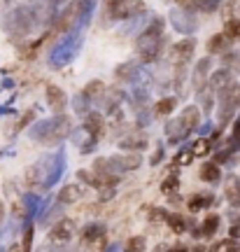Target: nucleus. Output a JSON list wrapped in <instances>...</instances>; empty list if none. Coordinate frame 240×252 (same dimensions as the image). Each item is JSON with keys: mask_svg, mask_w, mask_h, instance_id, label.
<instances>
[{"mask_svg": "<svg viewBox=\"0 0 240 252\" xmlns=\"http://www.w3.org/2000/svg\"><path fill=\"white\" fill-rule=\"evenodd\" d=\"M105 252H117V245H107V250Z\"/></svg>", "mask_w": 240, "mask_h": 252, "instance_id": "55", "label": "nucleus"}, {"mask_svg": "<svg viewBox=\"0 0 240 252\" xmlns=\"http://www.w3.org/2000/svg\"><path fill=\"white\" fill-rule=\"evenodd\" d=\"M147 250V238L145 236H131L124 245V252H145Z\"/></svg>", "mask_w": 240, "mask_h": 252, "instance_id": "35", "label": "nucleus"}, {"mask_svg": "<svg viewBox=\"0 0 240 252\" xmlns=\"http://www.w3.org/2000/svg\"><path fill=\"white\" fill-rule=\"evenodd\" d=\"M75 236V222L70 217H61L59 222H54L52 231H49V241L52 243H68Z\"/></svg>", "mask_w": 240, "mask_h": 252, "instance_id": "10", "label": "nucleus"}, {"mask_svg": "<svg viewBox=\"0 0 240 252\" xmlns=\"http://www.w3.org/2000/svg\"><path fill=\"white\" fill-rule=\"evenodd\" d=\"M184 138H189V128L182 124L180 117H173L168 124H166V140H168L170 145H178V143H182Z\"/></svg>", "mask_w": 240, "mask_h": 252, "instance_id": "13", "label": "nucleus"}, {"mask_svg": "<svg viewBox=\"0 0 240 252\" xmlns=\"http://www.w3.org/2000/svg\"><path fill=\"white\" fill-rule=\"evenodd\" d=\"M80 14H82V0L80 2H70L68 7L63 9L59 17L54 19V26L59 33H68L72 28H77V21H80Z\"/></svg>", "mask_w": 240, "mask_h": 252, "instance_id": "7", "label": "nucleus"}, {"mask_svg": "<svg viewBox=\"0 0 240 252\" xmlns=\"http://www.w3.org/2000/svg\"><path fill=\"white\" fill-rule=\"evenodd\" d=\"M145 35H154V37H161L166 33V19L163 17H151V21L147 24V28L143 31Z\"/></svg>", "mask_w": 240, "mask_h": 252, "instance_id": "32", "label": "nucleus"}, {"mask_svg": "<svg viewBox=\"0 0 240 252\" xmlns=\"http://www.w3.org/2000/svg\"><path fill=\"white\" fill-rule=\"evenodd\" d=\"M103 94H105V84H103V80H91L84 89H82V96L87 100H100L103 98Z\"/></svg>", "mask_w": 240, "mask_h": 252, "instance_id": "25", "label": "nucleus"}, {"mask_svg": "<svg viewBox=\"0 0 240 252\" xmlns=\"http://www.w3.org/2000/svg\"><path fill=\"white\" fill-rule=\"evenodd\" d=\"M163 161V145H159L156 147V152H154V157H151V166H156V163Z\"/></svg>", "mask_w": 240, "mask_h": 252, "instance_id": "49", "label": "nucleus"}, {"mask_svg": "<svg viewBox=\"0 0 240 252\" xmlns=\"http://www.w3.org/2000/svg\"><path fill=\"white\" fill-rule=\"evenodd\" d=\"M89 105H91V100H87L82 94H80V96H75V100H72V108H75V112H77L80 117H84L87 112H91Z\"/></svg>", "mask_w": 240, "mask_h": 252, "instance_id": "43", "label": "nucleus"}, {"mask_svg": "<svg viewBox=\"0 0 240 252\" xmlns=\"http://www.w3.org/2000/svg\"><path fill=\"white\" fill-rule=\"evenodd\" d=\"M82 126L89 131L91 135H100L103 133V126H105V119H103V115L100 112H87L84 115V122H82Z\"/></svg>", "mask_w": 240, "mask_h": 252, "instance_id": "22", "label": "nucleus"}, {"mask_svg": "<svg viewBox=\"0 0 240 252\" xmlns=\"http://www.w3.org/2000/svg\"><path fill=\"white\" fill-rule=\"evenodd\" d=\"M54 2H63V0H54Z\"/></svg>", "mask_w": 240, "mask_h": 252, "instance_id": "56", "label": "nucleus"}, {"mask_svg": "<svg viewBox=\"0 0 240 252\" xmlns=\"http://www.w3.org/2000/svg\"><path fill=\"white\" fill-rule=\"evenodd\" d=\"M147 147H150V140L143 135H124L119 140V150L124 152H145Z\"/></svg>", "mask_w": 240, "mask_h": 252, "instance_id": "16", "label": "nucleus"}, {"mask_svg": "<svg viewBox=\"0 0 240 252\" xmlns=\"http://www.w3.org/2000/svg\"><path fill=\"white\" fill-rule=\"evenodd\" d=\"M168 19H170V24H173V28H175L178 33H194L196 28H198V21H196L191 9H184V7L170 9Z\"/></svg>", "mask_w": 240, "mask_h": 252, "instance_id": "8", "label": "nucleus"}, {"mask_svg": "<svg viewBox=\"0 0 240 252\" xmlns=\"http://www.w3.org/2000/svg\"><path fill=\"white\" fill-rule=\"evenodd\" d=\"M231 152H238L240 150V115L236 117L233 122V128H231V138H229V145H226Z\"/></svg>", "mask_w": 240, "mask_h": 252, "instance_id": "39", "label": "nucleus"}, {"mask_svg": "<svg viewBox=\"0 0 240 252\" xmlns=\"http://www.w3.org/2000/svg\"><path fill=\"white\" fill-rule=\"evenodd\" d=\"M33 236H35V229H33V222L28 220L26 224H24V238H21L24 252H33Z\"/></svg>", "mask_w": 240, "mask_h": 252, "instance_id": "37", "label": "nucleus"}, {"mask_svg": "<svg viewBox=\"0 0 240 252\" xmlns=\"http://www.w3.org/2000/svg\"><path fill=\"white\" fill-rule=\"evenodd\" d=\"M178 189H180V175L175 171H170V175H166L163 182H161V194L173 196V194H178Z\"/></svg>", "mask_w": 240, "mask_h": 252, "instance_id": "29", "label": "nucleus"}, {"mask_svg": "<svg viewBox=\"0 0 240 252\" xmlns=\"http://www.w3.org/2000/svg\"><path fill=\"white\" fill-rule=\"evenodd\" d=\"M145 12L143 0H107V14L115 21H126L131 17H138Z\"/></svg>", "mask_w": 240, "mask_h": 252, "instance_id": "6", "label": "nucleus"}, {"mask_svg": "<svg viewBox=\"0 0 240 252\" xmlns=\"http://www.w3.org/2000/svg\"><path fill=\"white\" fill-rule=\"evenodd\" d=\"M229 220L233 222H240V206H231V210H229Z\"/></svg>", "mask_w": 240, "mask_h": 252, "instance_id": "50", "label": "nucleus"}, {"mask_svg": "<svg viewBox=\"0 0 240 252\" xmlns=\"http://www.w3.org/2000/svg\"><path fill=\"white\" fill-rule=\"evenodd\" d=\"M214 203V196L208 191V194H194V196L187 201V208H189V213H198V210H205V208H210Z\"/></svg>", "mask_w": 240, "mask_h": 252, "instance_id": "24", "label": "nucleus"}, {"mask_svg": "<svg viewBox=\"0 0 240 252\" xmlns=\"http://www.w3.org/2000/svg\"><path fill=\"white\" fill-rule=\"evenodd\" d=\"M131 103H133V108H143L147 103V89L145 87H135L133 94H131Z\"/></svg>", "mask_w": 240, "mask_h": 252, "instance_id": "42", "label": "nucleus"}, {"mask_svg": "<svg viewBox=\"0 0 240 252\" xmlns=\"http://www.w3.org/2000/svg\"><path fill=\"white\" fill-rule=\"evenodd\" d=\"M240 108V84H229L219 91V126H226L233 119L236 110Z\"/></svg>", "mask_w": 240, "mask_h": 252, "instance_id": "4", "label": "nucleus"}, {"mask_svg": "<svg viewBox=\"0 0 240 252\" xmlns=\"http://www.w3.org/2000/svg\"><path fill=\"white\" fill-rule=\"evenodd\" d=\"M229 236L238 241V238H240V222H233V224H231V229H229Z\"/></svg>", "mask_w": 240, "mask_h": 252, "instance_id": "51", "label": "nucleus"}, {"mask_svg": "<svg viewBox=\"0 0 240 252\" xmlns=\"http://www.w3.org/2000/svg\"><path fill=\"white\" fill-rule=\"evenodd\" d=\"M93 5L96 0H82V14H80V21H77V28H87L91 21V14H93Z\"/></svg>", "mask_w": 240, "mask_h": 252, "instance_id": "33", "label": "nucleus"}, {"mask_svg": "<svg viewBox=\"0 0 240 252\" xmlns=\"http://www.w3.org/2000/svg\"><path fill=\"white\" fill-rule=\"evenodd\" d=\"M194 52H196V40L194 37H184V40H180V42H175V45L170 47V61L178 63V65H184L187 61H191L194 59Z\"/></svg>", "mask_w": 240, "mask_h": 252, "instance_id": "9", "label": "nucleus"}, {"mask_svg": "<svg viewBox=\"0 0 240 252\" xmlns=\"http://www.w3.org/2000/svg\"><path fill=\"white\" fill-rule=\"evenodd\" d=\"M70 140L77 145V150H80L82 154H91L93 150H96V145H98V138H96V135H91L84 126H82V128H77V131H72Z\"/></svg>", "mask_w": 240, "mask_h": 252, "instance_id": "12", "label": "nucleus"}, {"mask_svg": "<svg viewBox=\"0 0 240 252\" xmlns=\"http://www.w3.org/2000/svg\"><path fill=\"white\" fill-rule=\"evenodd\" d=\"M166 217H168V210H166V208H151V213H150L151 222H166Z\"/></svg>", "mask_w": 240, "mask_h": 252, "instance_id": "47", "label": "nucleus"}, {"mask_svg": "<svg viewBox=\"0 0 240 252\" xmlns=\"http://www.w3.org/2000/svg\"><path fill=\"white\" fill-rule=\"evenodd\" d=\"M2 217H5V203L0 201V222H2Z\"/></svg>", "mask_w": 240, "mask_h": 252, "instance_id": "54", "label": "nucleus"}, {"mask_svg": "<svg viewBox=\"0 0 240 252\" xmlns=\"http://www.w3.org/2000/svg\"><path fill=\"white\" fill-rule=\"evenodd\" d=\"M72 133V122L65 115H56V117H49V119H40L33 124L30 128V138L37 140V143L47 145V147H56L61 145L68 135Z\"/></svg>", "mask_w": 240, "mask_h": 252, "instance_id": "1", "label": "nucleus"}, {"mask_svg": "<svg viewBox=\"0 0 240 252\" xmlns=\"http://www.w3.org/2000/svg\"><path fill=\"white\" fill-rule=\"evenodd\" d=\"M180 119H182V124L189 128V133H194V131H198V126H201L203 110L198 108V105H187V108L180 112Z\"/></svg>", "mask_w": 240, "mask_h": 252, "instance_id": "15", "label": "nucleus"}, {"mask_svg": "<svg viewBox=\"0 0 240 252\" xmlns=\"http://www.w3.org/2000/svg\"><path fill=\"white\" fill-rule=\"evenodd\" d=\"M168 252H189L184 245H173V248H168Z\"/></svg>", "mask_w": 240, "mask_h": 252, "instance_id": "52", "label": "nucleus"}, {"mask_svg": "<svg viewBox=\"0 0 240 252\" xmlns=\"http://www.w3.org/2000/svg\"><path fill=\"white\" fill-rule=\"evenodd\" d=\"M224 196L231 206H240V175H229L224 185Z\"/></svg>", "mask_w": 240, "mask_h": 252, "instance_id": "20", "label": "nucleus"}, {"mask_svg": "<svg viewBox=\"0 0 240 252\" xmlns=\"http://www.w3.org/2000/svg\"><path fill=\"white\" fill-rule=\"evenodd\" d=\"M198 94H201V108H203V112L210 115V110L214 108V96H212L214 91L210 89V87H205V89H201Z\"/></svg>", "mask_w": 240, "mask_h": 252, "instance_id": "38", "label": "nucleus"}, {"mask_svg": "<svg viewBox=\"0 0 240 252\" xmlns=\"http://www.w3.org/2000/svg\"><path fill=\"white\" fill-rule=\"evenodd\" d=\"M115 187H100L98 189V201H100V203H107V201H110V198H115Z\"/></svg>", "mask_w": 240, "mask_h": 252, "instance_id": "45", "label": "nucleus"}, {"mask_svg": "<svg viewBox=\"0 0 240 252\" xmlns=\"http://www.w3.org/2000/svg\"><path fill=\"white\" fill-rule=\"evenodd\" d=\"M7 252H24V248H21V243H14L12 248H9Z\"/></svg>", "mask_w": 240, "mask_h": 252, "instance_id": "53", "label": "nucleus"}, {"mask_svg": "<svg viewBox=\"0 0 240 252\" xmlns=\"http://www.w3.org/2000/svg\"><path fill=\"white\" fill-rule=\"evenodd\" d=\"M80 47H82V35L77 33V28H75V31H68V33L52 47V52H49V68H63V65H68V63L77 56Z\"/></svg>", "mask_w": 240, "mask_h": 252, "instance_id": "2", "label": "nucleus"}, {"mask_svg": "<svg viewBox=\"0 0 240 252\" xmlns=\"http://www.w3.org/2000/svg\"><path fill=\"white\" fill-rule=\"evenodd\" d=\"M191 161H194V152H191V147H189V150H180V152L173 157V163H175V166H189Z\"/></svg>", "mask_w": 240, "mask_h": 252, "instance_id": "41", "label": "nucleus"}, {"mask_svg": "<svg viewBox=\"0 0 240 252\" xmlns=\"http://www.w3.org/2000/svg\"><path fill=\"white\" fill-rule=\"evenodd\" d=\"M224 33L231 37V40H240V19H229L224 24Z\"/></svg>", "mask_w": 240, "mask_h": 252, "instance_id": "40", "label": "nucleus"}, {"mask_svg": "<svg viewBox=\"0 0 240 252\" xmlns=\"http://www.w3.org/2000/svg\"><path fill=\"white\" fill-rule=\"evenodd\" d=\"M33 119H35V110L30 108V110L26 112V115H24V117H21V119L17 122V126H14V128H17V131H21V128H26V126L30 124V122H33Z\"/></svg>", "mask_w": 240, "mask_h": 252, "instance_id": "46", "label": "nucleus"}, {"mask_svg": "<svg viewBox=\"0 0 240 252\" xmlns=\"http://www.w3.org/2000/svg\"><path fill=\"white\" fill-rule=\"evenodd\" d=\"M236 12H238V0H229L226 5H224V19L229 21V19H236Z\"/></svg>", "mask_w": 240, "mask_h": 252, "instance_id": "44", "label": "nucleus"}, {"mask_svg": "<svg viewBox=\"0 0 240 252\" xmlns=\"http://www.w3.org/2000/svg\"><path fill=\"white\" fill-rule=\"evenodd\" d=\"M35 26H37V17H35L33 5L17 7L14 12H9L7 17H5V31L14 37H26Z\"/></svg>", "mask_w": 240, "mask_h": 252, "instance_id": "3", "label": "nucleus"}, {"mask_svg": "<svg viewBox=\"0 0 240 252\" xmlns=\"http://www.w3.org/2000/svg\"><path fill=\"white\" fill-rule=\"evenodd\" d=\"M80 198H82V187L77 182H72V185H65V187L59 189L56 201H61L63 206H70V203H77Z\"/></svg>", "mask_w": 240, "mask_h": 252, "instance_id": "19", "label": "nucleus"}, {"mask_svg": "<svg viewBox=\"0 0 240 252\" xmlns=\"http://www.w3.org/2000/svg\"><path fill=\"white\" fill-rule=\"evenodd\" d=\"M47 103H49V108L59 115V112H63L65 110V105H68V96H65V91L61 89V87H56V84H49L47 87Z\"/></svg>", "mask_w": 240, "mask_h": 252, "instance_id": "14", "label": "nucleus"}, {"mask_svg": "<svg viewBox=\"0 0 240 252\" xmlns=\"http://www.w3.org/2000/svg\"><path fill=\"white\" fill-rule=\"evenodd\" d=\"M121 100H124V91L112 89L110 94H107V98H105V110L107 112H115V110L121 105Z\"/></svg>", "mask_w": 240, "mask_h": 252, "instance_id": "36", "label": "nucleus"}, {"mask_svg": "<svg viewBox=\"0 0 240 252\" xmlns=\"http://www.w3.org/2000/svg\"><path fill=\"white\" fill-rule=\"evenodd\" d=\"M175 108H178V98H175V96H166V98H159L154 103V115H159V117H170Z\"/></svg>", "mask_w": 240, "mask_h": 252, "instance_id": "26", "label": "nucleus"}, {"mask_svg": "<svg viewBox=\"0 0 240 252\" xmlns=\"http://www.w3.org/2000/svg\"><path fill=\"white\" fill-rule=\"evenodd\" d=\"M198 178L203 182H208V185H214V182L222 180V168H219V163L214 161H208L201 166V173H198Z\"/></svg>", "mask_w": 240, "mask_h": 252, "instance_id": "23", "label": "nucleus"}, {"mask_svg": "<svg viewBox=\"0 0 240 252\" xmlns=\"http://www.w3.org/2000/svg\"><path fill=\"white\" fill-rule=\"evenodd\" d=\"M163 45H166L163 35L154 37V35H145V33H140L138 40H135V52H138V56H140V61L143 63H151L161 56Z\"/></svg>", "mask_w": 240, "mask_h": 252, "instance_id": "5", "label": "nucleus"}, {"mask_svg": "<svg viewBox=\"0 0 240 252\" xmlns=\"http://www.w3.org/2000/svg\"><path fill=\"white\" fill-rule=\"evenodd\" d=\"M240 250V245H238V241L236 238H224V241H217V243L210 248V252H238Z\"/></svg>", "mask_w": 240, "mask_h": 252, "instance_id": "34", "label": "nucleus"}, {"mask_svg": "<svg viewBox=\"0 0 240 252\" xmlns=\"http://www.w3.org/2000/svg\"><path fill=\"white\" fill-rule=\"evenodd\" d=\"M229 84H233L231 82V70H229V68H219V70H214L212 75H210V80H208V87H210L212 91H217V94L224 91Z\"/></svg>", "mask_w": 240, "mask_h": 252, "instance_id": "17", "label": "nucleus"}, {"mask_svg": "<svg viewBox=\"0 0 240 252\" xmlns=\"http://www.w3.org/2000/svg\"><path fill=\"white\" fill-rule=\"evenodd\" d=\"M210 70H212V59L210 56H205L201 61L196 63L194 68V75H191V82H194V89L201 91L208 87V80H210Z\"/></svg>", "mask_w": 240, "mask_h": 252, "instance_id": "11", "label": "nucleus"}, {"mask_svg": "<svg viewBox=\"0 0 240 252\" xmlns=\"http://www.w3.org/2000/svg\"><path fill=\"white\" fill-rule=\"evenodd\" d=\"M229 47H231V37L226 33H214L208 40V54H226Z\"/></svg>", "mask_w": 240, "mask_h": 252, "instance_id": "18", "label": "nucleus"}, {"mask_svg": "<svg viewBox=\"0 0 240 252\" xmlns=\"http://www.w3.org/2000/svg\"><path fill=\"white\" fill-rule=\"evenodd\" d=\"M103 236H105V224H100V222H98V224H89L87 229H84L82 241H84V243H89V245H93L96 241H100Z\"/></svg>", "mask_w": 240, "mask_h": 252, "instance_id": "28", "label": "nucleus"}, {"mask_svg": "<svg viewBox=\"0 0 240 252\" xmlns=\"http://www.w3.org/2000/svg\"><path fill=\"white\" fill-rule=\"evenodd\" d=\"M140 75V65L135 61H126L115 68V77L121 82H135V77Z\"/></svg>", "mask_w": 240, "mask_h": 252, "instance_id": "21", "label": "nucleus"}, {"mask_svg": "<svg viewBox=\"0 0 240 252\" xmlns=\"http://www.w3.org/2000/svg\"><path fill=\"white\" fill-rule=\"evenodd\" d=\"M219 222H222V220H219V215H217V213H210V215L201 222V226H198V229H201V236H205V238L214 236V234H217V229H219Z\"/></svg>", "mask_w": 240, "mask_h": 252, "instance_id": "27", "label": "nucleus"}, {"mask_svg": "<svg viewBox=\"0 0 240 252\" xmlns=\"http://www.w3.org/2000/svg\"><path fill=\"white\" fill-rule=\"evenodd\" d=\"M166 224L175 231V234H184L189 229L187 224V217L184 215H180V213H168V217H166Z\"/></svg>", "mask_w": 240, "mask_h": 252, "instance_id": "30", "label": "nucleus"}, {"mask_svg": "<svg viewBox=\"0 0 240 252\" xmlns=\"http://www.w3.org/2000/svg\"><path fill=\"white\" fill-rule=\"evenodd\" d=\"M224 65H240V54H224Z\"/></svg>", "mask_w": 240, "mask_h": 252, "instance_id": "48", "label": "nucleus"}, {"mask_svg": "<svg viewBox=\"0 0 240 252\" xmlns=\"http://www.w3.org/2000/svg\"><path fill=\"white\" fill-rule=\"evenodd\" d=\"M191 152H194V157H208V154L212 152V140H210L208 135L196 138L194 145H191Z\"/></svg>", "mask_w": 240, "mask_h": 252, "instance_id": "31", "label": "nucleus"}]
</instances>
